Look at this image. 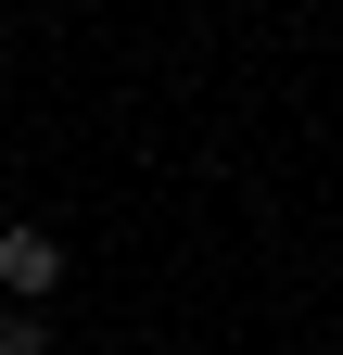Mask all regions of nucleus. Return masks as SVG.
<instances>
[{
  "label": "nucleus",
  "mask_w": 343,
  "mask_h": 355,
  "mask_svg": "<svg viewBox=\"0 0 343 355\" xmlns=\"http://www.w3.org/2000/svg\"><path fill=\"white\" fill-rule=\"evenodd\" d=\"M51 292H64V241L38 216H13L0 229V304H51Z\"/></svg>",
  "instance_id": "nucleus-1"
},
{
  "label": "nucleus",
  "mask_w": 343,
  "mask_h": 355,
  "mask_svg": "<svg viewBox=\"0 0 343 355\" xmlns=\"http://www.w3.org/2000/svg\"><path fill=\"white\" fill-rule=\"evenodd\" d=\"M0 355H51V330H38V304H0Z\"/></svg>",
  "instance_id": "nucleus-2"
}]
</instances>
